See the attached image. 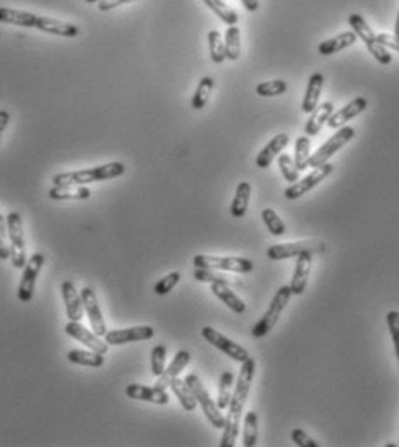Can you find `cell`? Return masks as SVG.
<instances>
[{
  "label": "cell",
  "mask_w": 399,
  "mask_h": 447,
  "mask_svg": "<svg viewBox=\"0 0 399 447\" xmlns=\"http://www.w3.org/2000/svg\"><path fill=\"white\" fill-rule=\"evenodd\" d=\"M255 368H257V363L253 358H248L246 361L241 363V370H239L236 385H234L233 396H231V402L227 406V417H226V425L224 432H222L221 439V447H233L236 442V437L239 434V425H241L243 418V410H245L246 399L250 396L251 382L255 377Z\"/></svg>",
  "instance_id": "6da1fadb"
},
{
  "label": "cell",
  "mask_w": 399,
  "mask_h": 447,
  "mask_svg": "<svg viewBox=\"0 0 399 447\" xmlns=\"http://www.w3.org/2000/svg\"><path fill=\"white\" fill-rule=\"evenodd\" d=\"M0 23L21 28H35V30L43 31V33L64 38H74L79 35V26L73 25V23L59 21V19L45 18V16H38L21 9H11V7H0Z\"/></svg>",
  "instance_id": "7a4b0ae2"
},
{
  "label": "cell",
  "mask_w": 399,
  "mask_h": 447,
  "mask_svg": "<svg viewBox=\"0 0 399 447\" xmlns=\"http://www.w3.org/2000/svg\"><path fill=\"white\" fill-rule=\"evenodd\" d=\"M126 173V166L122 162H109L105 166L93 167V169L85 170H73V173H62L55 174L52 182L54 186H86L90 182H100L107 181V179L119 178Z\"/></svg>",
  "instance_id": "3957f363"
},
{
  "label": "cell",
  "mask_w": 399,
  "mask_h": 447,
  "mask_svg": "<svg viewBox=\"0 0 399 447\" xmlns=\"http://www.w3.org/2000/svg\"><path fill=\"white\" fill-rule=\"evenodd\" d=\"M291 294L293 293H291L289 286L279 287L277 293H275V296L272 298V301H270L269 310L263 313V317L260 318V320L255 323L253 330H251L253 337H263V335H267L270 330L274 329L275 323H277L279 318H281L282 311H284V308L287 306V303H289Z\"/></svg>",
  "instance_id": "277c9868"
},
{
  "label": "cell",
  "mask_w": 399,
  "mask_h": 447,
  "mask_svg": "<svg viewBox=\"0 0 399 447\" xmlns=\"http://www.w3.org/2000/svg\"><path fill=\"white\" fill-rule=\"evenodd\" d=\"M185 382L187 385H190V389L193 390L195 397H197L198 405L202 406L203 413H205L207 420H209L210 423H212V426H215V429H224L226 425V417L221 413V408L217 406V402L214 401L212 397H210L209 390L205 389V385L202 384V381H200L198 375L195 373H190L186 375Z\"/></svg>",
  "instance_id": "5b68a950"
},
{
  "label": "cell",
  "mask_w": 399,
  "mask_h": 447,
  "mask_svg": "<svg viewBox=\"0 0 399 447\" xmlns=\"http://www.w3.org/2000/svg\"><path fill=\"white\" fill-rule=\"evenodd\" d=\"M348 21L354 33H357V37H360V40L365 43V47L369 49L370 54L374 55L375 61L382 64V66H387V64L393 62V55L389 54V50H387L384 45H381V43L377 42V35L374 33L372 28L366 25V21L360 14H351Z\"/></svg>",
  "instance_id": "8992f818"
},
{
  "label": "cell",
  "mask_w": 399,
  "mask_h": 447,
  "mask_svg": "<svg viewBox=\"0 0 399 447\" xmlns=\"http://www.w3.org/2000/svg\"><path fill=\"white\" fill-rule=\"evenodd\" d=\"M193 265L197 269L226 270V272L248 274L253 270V262L241 257H212V255H197L193 257Z\"/></svg>",
  "instance_id": "52a82bcc"
},
{
  "label": "cell",
  "mask_w": 399,
  "mask_h": 447,
  "mask_svg": "<svg viewBox=\"0 0 399 447\" xmlns=\"http://www.w3.org/2000/svg\"><path fill=\"white\" fill-rule=\"evenodd\" d=\"M7 233L11 239V262L16 269H25L26 260V245H25V231H23V219L18 211H11L6 217Z\"/></svg>",
  "instance_id": "ba28073f"
},
{
  "label": "cell",
  "mask_w": 399,
  "mask_h": 447,
  "mask_svg": "<svg viewBox=\"0 0 399 447\" xmlns=\"http://www.w3.org/2000/svg\"><path fill=\"white\" fill-rule=\"evenodd\" d=\"M325 250V245L318 239H306V241L296 243H282V245H274L267 250V257L270 260H286V258L299 257L301 253H322Z\"/></svg>",
  "instance_id": "9c48e42d"
},
{
  "label": "cell",
  "mask_w": 399,
  "mask_h": 447,
  "mask_svg": "<svg viewBox=\"0 0 399 447\" xmlns=\"http://www.w3.org/2000/svg\"><path fill=\"white\" fill-rule=\"evenodd\" d=\"M354 138V129L351 126H342L339 127L337 133L334 134L332 138H329L324 145L320 146L315 153H312L308 161V167H318L322 163L329 162V158L332 157L334 153H337L342 146H346L351 139Z\"/></svg>",
  "instance_id": "30bf717a"
},
{
  "label": "cell",
  "mask_w": 399,
  "mask_h": 447,
  "mask_svg": "<svg viewBox=\"0 0 399 447\" xmlns=\"http://www.w3.org/2000/svg\"><path fill=\"white\" fill-rule=\"evenodd\" d=\"M332 169L334 167L330 166L329 162L322 163V166H318V167H313L312 173L306 174L303 179H298L296 182H293V185H289L286 187L284 197L287 199H298L299 197H303V195L308 193L310 190H313L315 186L320 185L327 175L332 173Z\"/></svg>",
  "instance_id": "8fae6325"
},
{
  "label": "cell",
  "mask_w": 399,
  "mask_h": 447,
  "mask_svg": "<svg viewBox=\"0 0 399 447\" xmlns=\"http://www.w3.org/2000/svg\"><path fill=\"white\" fill-rule=\"evenodd\" d=\"M202 335L205 341H209L210 344L214 346V348L221 349L222 353L227 354V356L231 358V360L238 361V363H243L246 361L250 358V353L246 351L243 346H239L238 342L231 341L229 337H226V335H222L221 332H217V330L214 329V327H203L202 329Z\"/></svg>",
  "instance_id": "7c38bea8"
},
{
  "label": "cell",
  "mask_w": 399,
  "mask_h": 447,
  "mask_svg": "<svg viewBox=\"0 0 399 447\" xmlns=\"http://www.w3.org/2000/svg\"><path fill=\"white\" fill-rule=\"evenodd\" d=\"M43 262H45V257L42 253H33L25 265V269H23V277L18 287V298L23 303H30L31 298H33L35 284H37V279L43 267Z\"/></svg>",
  "instance_id": "4fadbf2b"
},
{
  "label": "cell",
  "mask_w": 399,
  "mask_h": 447,
  "mask_svg": "<svg viewBox=\"0 0 399 447\" xmlns=\"http://www.w3.org/2000/svg\"><path fill=\"white\" fill-rule=\"evenodd\" d=\"M155 335L154 327L150 325H137V327H127V329H117V330H109L105 334V342L109 346H122L129 344V342H138V341H149Z\"/></svg>",
  "instance_id": "5bb4252c"
},
{
  "label": "cell",
  "mask_w": 399,
  "mask_h": 447,
  "mask_svg": "<svg viewBox=\"0 0 399 447\" xmlns=\"http://www.w3.org/2000/svg\"><path fill=\"white\" fill-rule=\"evenodd\" d=\"M66 334L71 335V337L76 339V341L81 342V344H85L88 349L95 351V353H100V354L109 353V344H107L105 341H102L98 334L91 332V330H88L85 325H81V322H74V320L67 322Z\"/></svg>",
  "instance_id": "9a60e30c"
},
{
  "label": "cell",
  "mask_w": 399,
  "mask_h": 447,
  "mask_svg": "<svg viewBox=\"0 0 399 447\" xmlns=\"http://www.w3.org/2000/svg\"><path fill=\"white\" fill-rule=\"evenodd\" d=\"M81 299H83V306H85L86 317L90 318L91 327H93V332L98 334L100 337H105L107 325L102 317V310H100L98 298H97V294H95V291L91 289V287H85V289L81 291Z\"/></svg>",
  "instance_id": "2e32d148"
},
{
  "label": "cell",
  "mask_w": 399,
  "mask_h": 447,
  "mask_svg": "<svg viewBox=\"0 0 399 447\" xmlns=\"http://www.w3.org/2000/svg\"><path fill=\"white\" fill-rule=\"evenodd\" d=\"M366 105H369V102L363 97H357L354 100H351L348 105L332 112V115H330L329 121H327V126H329L330 129H339V127L346 126V122L354 119L357 115H360L362 112L366 109Z\"/></svg>",
  "instance_id": "e0dca14e"
},
{
  "label": "cell",
  "mask_w": 399,
  "mask_h": 447,
  "mask_svg": "<svg viewBox=\"0 0 399 447\" xmlns=\"http://www.w3.org/2000/svg\"><path fill=\"white\" fill-rule=\"evenodd\" d=\"M61 293L64 305H66V313L69 317V320L81 322L83 313H85V306H83L81 294L76 291L74 284L71 281H64L61 284Z\"/></svg>",
  "instance_id": "ac0fdd59"
},
{
  "label": "cell",
  "mask_w": 399,
  "mask_h": 447,
  "mask_svg": "<svg viewBox=\"0 0 399 447\" xmlns=\"http://www.w3.org/2000/svg\"><path fill=\"white\" fill-rule=\"evenodd\" d=\"M126 394L129 399H137V401H146L154 402V405H167L169 402V394L166 389L161 387H146L139 384H131L126 387Z\"/></svg>",
  "instance_id": "d6986e66"
},
{
  "label": "cell",
  "mask_w": 399,
  "mask_h": 447,
  "mask_svg": "<svg viewBox=\"0 0 399 447\" xmlns=\"http://www.w3.org/2000/svg\"><path fill=\"white\" fill-rule=\"evenodd\" d=\"M310 272H312V253H301L298 257L293 279H291V284H289L291 293L293 294L305 293L306 286H308Z\"/></svg>",
  "instance_id": "ffe728a7"
},
{
  "label": "cell",
  "mask_w": 399,
  "mask_h": 447,
  "mask_svg": "<svg viewBox=\"0 0 399 447\" xmlns=\"http://www.w3.org/2000/svg\"><path fill=\"white\" fill-rule=\"evenodd\" d=\"M287 143H289V137H287L286 133L275 134V137L263 146L260 153L257 155V166L260 167V169H267V167L274 162V158L286 149Z\"/></svg>",
  "instance_id": "44dd1931"
},
{
  "label": "cell",
  "mask_w": 399,
  "mask_h": 447,
  "mask_svg": "<svg viewBox=\"0 0 399 447\" xmlns=\"http://www.w3.org/2000/svg\"><path fill=\"white\" fill-rule=\"evenodd\" d=\"M190 360H191L190 351H186V349L178 351V353H175V356H174V360L170 361V365L167 366L166 370H163V373L161 375V377H157L158 381H157V384H155V385L161 387V389H166L167 385H170V382H173L174 378L178 377V375L181 373L183 370L186 368Z\"/></svg>",
  "instance_id": "7402d4cb"
},
{
  "label": "cell",
  "mask_w": 399,
  "mask_h": 447,
  "mask_svg": "<svg viewBox=\"0 0 399 447\" xmlns=\"http://www.w3.org/2000/svg\"><path fill=\"white\" fill-rule=\"evenodd\" d=\"M334 110V103L332 102H324L320 105H317V109L312 112L310 119L305 124V133L306 137H315V134L320 133L322 126L327 124L329 117L332 115Z\"/></svg>",
  "instance_id": "603a6c76"
},
{
  "label": "cell",
  "mask_w": 399,
  "mask_h": 447,
  "mask_svg": "<svg viewBox=\"0 0 399 447\" xmlns=\"http://www.w3.org/2000/svg\"><path fill=\"white\" fill-rule=\"evenodd\" d=\"M210 289H212V293L215 294V296L221 299L227 308L233 310L234 313H245V310H246L245 301H243V299L239 298L233 289H231V286L222 284V282H214V284H210Z\"/></svg>",
  "instance_id": "cb8c5ba5"
},
{
  "label": "cell",
  "mask_w": 399,
  "mask_h": 447,
  "mask_svg": "<svg viewBox=\"0 0 399 447\" xmlns=\"http://www.w3.org/2000/svg\"><path fill=\"white\" fill-rule=\"evenodd\" d=\"M322 88H324V74H320V73L312 74V78H310V81H308V86H306L305 97H303V103H301L303 112L312 114V112L317 109Z\"/></svg>",
  "instance_id": "d4e9b609"
},
{
  "label": "cell",
  "mask_w": 399,
  "mask_h": 447,
  "mask_svg": "<svg viewBox=\"0 0 399 447\" xmlns=\"http://www.w3.org/2000/svg\"><path fill=\"white\" fill-rule=\"evenodd\" d=\"M357 33L354 31H345V33L337 35V37L334 38H329L325 40V42H322L320 45H318V54L320 55H334L337 54V52L348 49V47L353 45L354 42H357Z\"/></svg>",
  "instance_id": "484cf974"
},
{
  "label": "cell",
  "mask_w": 399,
  "mask_h": 447,
  "mask_svg": "<svg viewBox=\"0 0 399 447\" xmlns=\"http://www.w3.org/2000/svg\"><path fill=\"white\" fill-rule=\"evenodd\" d=\"M250 198H251L250 182H246V181L239 182L236 187V195H234L233 203H231V214H233V217H236V219L245 217L246 210H248V205H250Z\"/></svg>",
  "instance_id": "4316f807"
},
{
  "label": "cell",
  "mask_w": 399,
  "mask_h": 447,
  "mask_svg": "<svg viewBox=\"0 0 399 447\" xmlns=\"http://www.w3.org/2000/svg\"><path fill=\"white\" fill-rule=\"evenodd\" d=\"M67 360L74 365L90 366V368H100L105 363V354L95 353V351H83V349H73L67 353Z\"/></svg>",
  "instance_id": "83f0119b"
},
{
  "label": "cell",
  "mask_w": 399,
  "mask_h": 447,
  "mask_svg": "<svg viewBox=\"0 0 399 447\" xmlns=\"http://www.w3.org/2000/svg\"><path fill=\"white\" fill-rule=\"evenodd\" d=\"M49 197L52 199H88L91 197V191L86 186H52Z\"/></svg>",
  "instance_id": "f1b7e54d"
},
{
  "label": "cell",
  "mask_w": 399,
  "mask_h": 447,
  "mask_svg": "<svg viewBox=\"0 0 399 447\" xmlns=\"http://www.w3.org/2000/svg\"><path fill=\"white\" fill-rule=\"evenodd\" d=\"M170 389H173L174 396L179 399V402H181L183 410L185 411H195V408H197L198 401L197 397H195L193 390L190 389V385L186 384L185 381H181V378L175 377L173 382H170Z\"/></svg>",
  "instance_id": "f546056e"
},
{
  "label": "cell",
  "mask_w": 399,
  "mask_h": 447,
  "mask_svg": "<svg viewBox=\"0 0 399 447\" xmlns=\"http://www.w3.org/2000/svg\"><path fill=\"white\" fill-rule=\"evenodd\" d=\"M203 4H205V6L209 7V9L212 11V13L217 16L221 21H224L227 26H233L238 23V19H239L238 13L233 9V7L227 6L224 0H203Z\"/></svg>",
  "instance_id": "4dcf8cb0"
},
{
  "label": "cell",
  "mask_w": 399,
  "mask_h": 447,
  "mask_svg": "<svg viewBox=\"0 0 399 447\" xmlns=\"http://www.w3.org/2000/svg\"><path fill=\"white\" fill-rule=\"evenodd\" d=\"M224 47H226V59L229 61H238L241 55V31L236 25L229 26L226 30L224 37Z\"/></svg>",
  "instance_id": "1f68e13d"
},
{
  "label": "cell",
  "mask_w": 399,
  "mask_h": 447,
  "mask_svg": "<svg viewBox=\"0 0 399 447\" xmlns=\"http://www.w3.org/2000/svg\"><path fill=\"white\" fill-rule=\"evenodd\" d=\"M214 86H215V81L210 78V76H205V78L200 79L197 91H195L193 100H191V107H193V110H202L203 107L207 105V102H209L210 95H212V91H214Z\"/></svg>",
  "instance_id": "d6a6232c"
},
{
  "label": "cell",
  "mask_w": 399,
  "mask_h": 447,
  "mask_svg": "<svg viewBox=\"0 0 399 447\" xmlns=\"http://www.w3.org/2000/svg\"><path fill=\"white\" fill-rule=\"evenodd\" d=\"M258 441V417L255 411H248L243 422V446L255 447Z\"/></svg>",
  "instance_id": "836d02e7"
},
{
  "label": "cell",
  "mask_w": 399,
  "mask_h": 447,
  "mask_svg": "<svg viewBox=\"0 0 399 447\" xmlns=\"http://www.w3.org/2000/svg\"><path fill=\"white\" fill-rule=\"evenodd\" d=\"M233 390H234V375L233 372H224L221 375V381H219L217 406L221 408V411L227 410V406H229Z\"/></svg>",
  "instance_id": "e575fe53"
},
{
  "label": "cell",
  "mask_w": 399,
  "mask_h": 447,
  "mask_svg": "<svg viewBox=\"0 0 399 447\" xmlns=\"http://www.w3.org/2000/svg\"><path fill=\"white\" fill-rule=\"evenodd\" d=\"M310 146H312V141H310L308 137H299L296 139V146H294V163L299 170H305L308 167V161L312 157V151H310Z\"/></svg>",
  "instance_id": "d590c367"
},
{
  "label": "cell",
  "mask_w": 399,
  "mask_h": 447,
  "mask_svg": "<svg viewBox=\"0 0 399 447\" xmlns=\"http://www.w3.org/2000/svg\"><path fill=\"white\" fill-rule=\"evenodd\" d=\"M193 277L200 282H210V284H214V282H222V284H227V286L239 284L236 279L227 277V275L219 274L217 270H212V269H197V267H195Z\"/></svg>",
  "instance_id": "8d00e7d4"
},
{
  "label": "cell",
  "mask_w": 399,
  "mask_h": 447,
  "mask_svg": "<svg viewBox=\"0 0 399 447\" xmlns=\"http://www.w3.org/2000/svg\"><path fill=\"white\" fill-rule=\"evenodd\" d=\"M209 50H210V57L215 64H222L226 61V47H224V40H222V35L219 33L217 30H212L209 33Z\"/></svg>",
  "instance_id": "74e56055"
},
{
  "label": "cell",
  "mask_w": 399,
  "mask_h": 447,
  "mask_svg": "<svg viewBox=\"0 0 399 447\" xmlns=\"http://www.w3.org/2000/svg\"><path fill=\"white\" fill-rule=\"evenodd\" d=\"M262 221L269 229V233L272 236H284L286 234V226L281 221V217L277 215V211L272 209H265L262 211Z\"/></svg>",
  "instance_id": "f35d334b"
},
{
  "label": "cell",
  "mask_w": 399,
  "mask_h": 447,
  "mask_svg": "<svg viewBox=\"0 0 399 447\" xmlns=\"http://www.w3.org/2000/svg\"><path fill=\"white\" fill-rule=\"evenodd\" d=\"M287 90V83L284 81V79H272V81H265V83H260V85L257 86V93L260 95V97H279V95L286 93Z\"/></svg>",
  "instance_id": "ab89813d"
},
{
  "label": "cell",
  "mask_w": 399,
  "mask_h": 447,
  "mask_svg": "<svg viewBox=\"0 0 399 447\" xmlns=\"http://www.w3.org/2000/svg\"><path fill=\"white\" fill-rule=\"evenodd\" d=\"M277 163H279V169H281V173H282V175H284V179L287 182H291V185H293V182L298 181L299 169L296 167V163H294V158H291L289 155L282 153V155H279Z\"/></svg>",
  "instance_id": "60d3db41"
},
{
  "label": "cell",
  "mask_w": 399,
  "mask_h": 447,
  "mask_svg": "<svg viewBox=\"0 0 399 447\" xmlns=\"http://www.w3.org/2000/svg\"><path fill=\"white\" fill-rule=\"evenodd\" d=\"M166 358H167V348L163 344L155 346V348L151 349L150 366H151V373H154L155 377H161V375L163 373V370H166Z\"/></svg>",
  "instance_id": "b9f144b4"
},
{
  "label": "cell",
  "mask_w": 399,
  "mask_h": 447,
  "mask_svg": "<svg viewBox=\"0 0 399 447\" xmlns=\"http://www.w3.org/2000/svg\"><path fill=\"white\" fill-rule=\"evenodd\" d=\"M179 281H181V274H179V272H170L169 275L162 277L161 281H158L157 284H155V293H157L158 296H163V294H169L170 291H173L174 287L179 284Z\"/></svg>",
  "instance_id": "7bdbcfd3"
},
{
  "label": "cell",
  "mask_w": 399,
  "mask_h": 447,
  "mask_svg": "<svg viewBox=\"0 0 399 447\" xmlns=\"http://www.w3.org/2000/svg\"><path fill=\"white\" fill-rule=\"evenodd\" d=\"M387 320V329H389L391 337H393L394 342V351H396V358L399 363V311H389L386 315Z\"/></svg>",
  "instance_id": "ee69618b"
},
{
  "label": "cell",
  "mask_w": 399,
  "mask_h": 447,
  "mask_svg": "<svg viewBox=\"0 0 399 447\" xmlns=\"http://www.w3.org/2000/svg\"><path fill=\"white\" fill-rule=\"evenodd\" d=\"M11 246H9V233H7L6 219L0 217V260H9Z\"/></svg>",
  "instance_id": "f6af8a7d"
},
{
  "label": "cell",
  "mask_w": 399,
  "mask_h": 447,
  "mask_svg": "<svg viewBox=\"0 0 399 447\" xmlns=\"http://www.w3.org/2000/svg\"><path fill=\"white\" fill-rule=\"evenodd\" d=\"M291 439H293L294 444L299 447H318V442L313 441V439L303 432L301 429H294L293 432H291Z\"/></svg>",
  "instance_id": "bcb514c9"
},
{
  "label": "cell",
  "mask_w": 399,
  "mask_h": 447,
  "mask_svg": "<svg viewBox=\"0 0 399 447\" xmlns=\"http://www.w3.org/2000/svg\"><path fill=\"white\" fill-rule=\"evenodd\" d=\"M133 2H137V0H100L98 9L102 11V13H109V11H114V9H117V7L126 6V4H133Z\"/></svg>",
  "instance_id": "7dc6e473"
},
{
  "label": "cell",
  "mask_w": 399,
  "mask_h": 447,
  "mask_svg": "<svg viewBox=\"0 0 399 447\" xmlns=\"http://www.w3.org/2000/svg\"><path fill=\"white\" fill-rule=\"evenodd\" d=\"M377 42L381 43V45H384L386 49H393L399 52V37H396V35L381 33V35H377Z\"/></svg>",
  "instance_id": "c3c4849f"
},
{
  "label": "cell",
  "mask_w": 399,
  "mask_h": 447,
  "mask_svg": "<svg viewBox=\"0 0 399 447\" xmlns=\"http://www.w3.org/2000/svg\"><path fill=\"white\" fill-rule=\"evenodd\" d=\"M11 121V114L7 110H0V138H2L4 131L7 129V124Z\"/></svg>",
  "instance_id": "681fc988"
},
{
  "label": "cell",
  "mask_w": 399,
  "mask_h": 447,
  "mask_svg": "<svg viewBox=\"0 0 399 447\" xmlns=\"http://www.w3.org/2000/svg\"><path fill=\"white\" fill-rule=\"evenodd\" d=\"M243 6H245L246 11H250V13H255V11H258V6H260V2L258 0H241Z\"/></svg>",
  "instance_id": "f907efd6"
},
{
  "label": "cell",
  "mask_w": 399,
  "mask_h": 447,
  "mask_svg": "<svg viewBox=\"0 0 399 447\" xmlns=\"http://www.w3.org/2000/svg\"><path fill=\"white\" fill-rule=\"evenodd\" d=\"M394 35L399 37V11H398V19H396V26H394Z\"/></svg>",
  "instance_id": "816d5d0a"
},
{
  "label": "cell",
  "mask_w": 399,
  "mask_h": 447,
  "mask_svg": "<svg viewBox=\"0 0 399 447\" xmlns=\"http://www.w3.org/2000/svg\"><path fill=\"white\" fill-rule=\"evenodd\" d=\"M85 2H88V4H95V2H100V0H85Z\"/></svg>",
  "instance_id": "f5cc1de1"
},
{
  "label": "cell",
  "mask_w": 399,
  "mask_h": 447,
  "mask_svg": "<svg viewBox=\"0 0 399 447\" xmlns=\"http://www.w3.org/2000/svg\"><path fill=\"white\" fill-rule=\"evenodd\" d=\"M0 217H2V215H0Z\"/></svg>",
  "instance_id": "db71d44e"
}]
</instances>
